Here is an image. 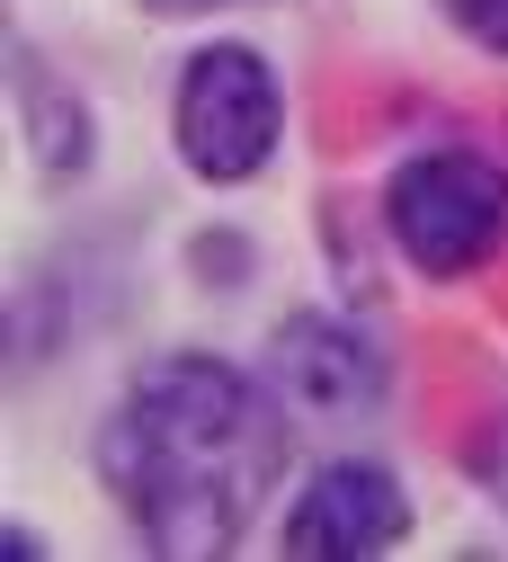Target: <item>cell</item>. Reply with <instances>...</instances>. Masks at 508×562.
I'll return each mask as SVG.
<instances>
[{
  "label": "cell",
  "instance_id": "cell-5",
  "mask_svg": "<svg viewBox=\"0 0 508 562\" xmlns=\"http://www.w3.org/2000/svg\"><path fill=\"white\" fill-rule=\"evenodd\" d=\"M410 527H419L410 482L384 456L348 447V456L304 464L295 501H285V518H276V553L285 562H375V553L410 544Z\"/></svg>",
  "mask_w": 508,
  "mask_h": 562
},
{
  "label": "cell",
  "instance_id": "cell-1",
  "mask_svg": "<svg viewBox=\"0 0 508 562\" xmlns=\"http://www.w3.org/2000/svg\"><path fill=\"white\" fill-rule=\"evenodd\" d=\"M295 464V411L224 348H153L99 411L90 473L153 562H224Z\"/></svg>",
  "mask_w": 508,
  "mask_h": 562
},
{
  "label": "cell",
  "instance_id": "cell-8",
  "mask_svg": "<svg viewBox=\"0 0 508 562\" xmlns=\"http://www.w3.org/2000/svg\"><path fill=\"white\" fill-rule=\"evenodd\" d=\"M143 19H161V27H196V19H224V10H241V0H134Z\"/></svg>",
  "mask_w": 508,
  "mask_h": 562
},
{
  "label": "cell",
  "instance_id": "cell-6",
  "mask_svg": "<svg viewBox=\"0 0 508 562\" xmlns=\"http://www.w3.org/2000/svg\"><path fill=\"white\" fill-rule=\"evenodd\" d=\"M10 116H19V144H27L45 188H81L99 170V108H90V90L71 81L54 54H36L27 36H10Z\"/></svg>",
  "mask_w": 508,
  "mask_h": 562
},
{
  "label": "cell",
  "instance_id": "cell-9",
  "mask_svg": "<svg viewBox=\"0 0 508 562\" xmlns=\"http://www.w3.org/2000/svg\"><path fill=\"white\" fill-rule=\"evenodd\" d=\"M10 562H45V536L36 527H10Z\"/></svg>",
  "mask_w": 508,
  "mask_h": 562
},
{
  "label": "cell",
  "instance_id": "cell-7",
  "mask_svg": "<svg viewBox=\"0 0 508 562\" xmlns=\"http://www.w3.org/2000/svg\"><path fill=\"white\" fill-rule=\"evenodd\" d=\"M438 10V27L455 45H473L482 63H508V0H428Z\"/></svg>",
  "mask_w": 508,
  "mask_h": 562
},
{
  "label": "cell",
  "instance_id": "cell-4",
  "mask_svg": "<svg viewBox=\"0 0 508 562\" xmlns=\"http://www.w3.org/2000/svg\"><path fill=\"white\" fill-rule=\"evenodd\" d=\"M268 384L285 393L295 419H375L393 402V348L366 313H339V304H295L276 313L268 330Z\"/></svg>",
  "mask_w": 508,
  "mask_h": 562
},
{
  "label": "cell",
  "instance_id": "cell-3",
  "mask_svg": "<svg viewBox=\"0 0 508 562\" xmlns=\"http://www.w3.org/2000/svg\"><path fill=\"white\" fill-rule=\"evenodd\" d=\"M285 72H276V54L250 45V36H196L179 54V72H170V161L214 188V196H233V188H259L285 153Z\"/></svg>",
  "mask_w": 508,
  "mask_h": 562
},
{
  "label": "cell",
  "instance_id": "cell-2",
  "mask_svg": "<svg viewBox=\"0 0 508 562\" xmlns=\"http://www.w3.org/2000/svg\"><path fill=\"white\" fill-rule=\"evenodd\" d=\"M384 250L419 286H473L508 259V153L490 144H419L375 188Z\"/></svg>",
  "mask_w": 508,
  "mask_h": 562
}]
</instances>
